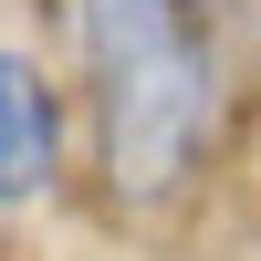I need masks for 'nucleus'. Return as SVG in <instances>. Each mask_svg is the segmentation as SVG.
Masks as SVG:
<instances>
[{"instance_id":"nucleus-1","label":"nucleus","mask_w":261,"mask_h":261,"mask_svg":"<svg viewBox=\"0 0 261 261\" xmlns=\"http://www.w3.org/2000/svg\"><path fill=\"white\" fill-rule=\"evenodd\" d=\"M84 73H94V136L115 188L167 199L220 115L209 0H84Z\"/></svg>"},{"instance_id":"nucleus-2","label":"nucleus","mask_w":261,"mask_h":261,"mask_svg":"<svg viewBox=\"0 0 261 261\" xmlns=\"http://www.w3.org/2000/svg\"><path fill=\"white\" fill-rule=\"evenodd\" d=\"M53 157H63L53 84H42L32 53H0V188H11V209H32L53 188Z\"/></svg>"}]
</instances>
